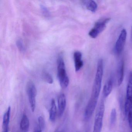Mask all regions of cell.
Masks as SVG:
<instances>
[{
	"label": "cell",
	"mask_w": 132,
	"mask_h": 132,
	"mask_svg": "<svg viewBox=\"0 0 132 132\" xmlns=\"http://www.w3.org/2000/svg\"><path fill=\"white\" fill-rule=\"evenodd\" d=\"M103 72V61L101 59L98 61L96 73L93 86L91 97L86 107V110L89 112H94L97 106L101 91Z\"/></svg>",
	"instance_id": "1"
},
{
	"label": "cell",
	"mask_w": 132,
	"mask_h": 132,
	"mask_svg": "<svg viewBox=\"0 0 132 132\" xmlns=\"http://www.w3.org/2000/svg\"><path fill=\"white\" fill-rule=\"evenodd\" d=\"M57 66V77L60 86L62 88H66L69 84V80L66 73L64 59L61 55H59L58 58Z\"/></svg>",
	"instance_id": "2"
},
{
	"label": "cell",
	"mask_w": 132,
	"mask_h": 132,
	"mask_svg": "<svg viewBox=\"0 0 132 132\" xmlns=\"http://www.w3.org/2000/svg\"><path fill=\"white\" fill-rule=\"evenodd\" d=\"M104 100H102L98 106L95 116L93 132H101L105 112Z\"/></svg>",
	"instance_id": "3"
},
{
	"label": "cell",
	"mask_w": 132,
	"mask_h": 132,
	"mask_svg": "<svg viewBox=\"0 0 132 132\" xmlns=\"http://www.w3.org/2000/svg\"><path fill=\"white\" fill-rule=\"evenodd\" d=\"M26 90L31 111L34 112L36 109V97L37 92L35 85L33 81H29L28 82L26 85Z\"/></svg>",
	"instance_id": "4"
},
{
	"label": "cell",
	"mask_w": 132,
	"mask_h": 132,
	"mask_svg": "<svg viewBox=\"0 0 132 132\" xmlns=\"http://www.w3.org/2000/svg\"><path fill=\"white\" fill-rule=\"evenodd\" d=\"M111 20L110 18H106L100 19L95 23L93 27L89 31V35L90 37L95 38L105 30L106 24Z\"/></svg>",
	"instance_id": "5"
},
{
	"label": "cell",
	"mask_w": 132,
	"mask_h": 132,
	"mask_svg": "<svg viewBox=\"0 0 132 132\" xmlns=\"http://www.w3.org/2000/svg\"><path fill=\"white\" fill-rule=\"evenodd\" d=\"M127 36V33L126 30V29H122L118 37L114 47V51L115 54L117 55L120 54L123 51L126 44Z\"/></svg>",
	"instance_id": "6"
},
{
	"label": "cell",
	"mask_w": 132,
	"mask_h": 132,
	"mask_svg": "<svg viewBox=\"0 0 132 132\" xmlns=\"http://www.w3.org/2000/svg\"><path fill=\"white\" fill-rule=\"evenodd\" d=\"M66 106V98L64 93L60 94L58 97V107L59 117H61L63 115Z\"/></svg>",
	"instance_id": "7"
},
{
	"label": "cell",
	"mask_w": 132,
	"mask_h": 132,
	"mask_svg": "<svg viewBox=\"0 0 132 132\" xmlns=\"http://www.w3.org/2000/svg\"><path fill=\"white\" fill-rule=\"evenodd\" d=\"M11 107L8 106L7 110L4 113L3 117V132H9V123L10 119Z\"/></svg>",
	"instance_id": "8"
},
{
	"label": "cell",
	"mask_w": 132,
	"mask_h": 132,
	"mask_svg": "<svg viewBox=\"0 0 132 132\" xmlns=\"http://www.w3.org/2000/svg\"><path fill=\"white\" fill-rule=\"evenodd\" d=\"M124 61L122 60L120 62L117 70V85L120 86L122 84L124 78Z\"/></svg>",
	"instance_id": "9"
},
{
	"label": "cell",
	"mask_w": 132,
	"mask_h": 132,
	"mask_svg": "<svg viewBox=\"0 0 132 132\" xmlns=\"http://www.w3.org/2000/svg\"><path fill=\"white\" fill-rule=\"evenodd\" d=\"M81 59V53L79 51H76L74 54V59L76 71H78L83 66V62Z\"/></svg>",
	"instance_id": "10"
},
{
	"label": "cell",
	"mask_w": 132,
	"mask_h": 132,
	"mask_svg": "<svg viewBox=\"0 0 132 132\" xmlns=\"http://www.w3.org/2000/svg\"><path fill=\"white\" fill-rule=\"evenodd\" d=\"M113 86V81L112 79L110 78L106 81L103 87V94L104 98H107L110 95L112 90Z\"/></svg>",
	"instance_id": "11"
},
{
	"label": "cell",
	"mask_w": 132,
	"mask_h": 132,
	"mask_svg": "<svg viewBox=\"0 0 132 132\" xmlns=\"http://www.w3.org/2000/svg\"><path fill=\"white\" fill-rule=\"evenodd\" d=\"M30 127V121L26 114H23L22 116L20 123V128L23 132H27Z\"/></svg>",
	"instance_id": "12"
},
{
	"label": "cell",
	"mask_w": 132,
	"mask_h": 132,
	"mask_svg": "<svg viewBox=\"0 0 132 132\" xmlns=\"http://www.w3.org/2000/svg\"><path fill=\"white\" fill-rule=\"evenodd\" d=\"M57 113V106L55 103V100L52 99L51 102V108L49 111V119L51 122H54L56 119Z\"/></svg>",
	"instance_id": "13"
},
{
	"label": "cell",
	"mask_w": 132,
	"mask_h": 132,
	"mask_svg": "<svg viewBox=\"0 0 132 132\" xmlns=\"http://www.w3.org/2000/svg\"><path fill=\"white\" fill-rule=\"evenodd\" d=\"M126 99L132 101V71L130 72L126 89Z\"/></svg>",
	"instance_id": "14"
},
{
	"label": "cell",
	"mask_w": 132,
	"mask_h": 132,
	"mask_svg": "<svg viewBox=\"0 0 132 132\" xmlns=\"http://www.w3.org/2000/svg\"><path fill=\"white\" fill-rule=\"evenodd\" d=\"M85 4L86 9L93 13H95L97 10L98 6L96 3L94 1L91 0L85 1Z\"/></svg>",
	"instance_id": "15"
},
{
	"label": "cell",
	"mask_w": 132,
	"mask_h": 132,
	"mask_svg": "<svg viewBox=\"0 0 132 132\" xmlns=\"http://www.w3.org/2000/svg\"><path fill=\"white\" fill-rule=\"evenodd\" d=\"M42 78L43 80L48 84L53 83L54 80L52 76L46 71H43L42 73Z\"/></svg>",
	"instance_id": "16"
},
{
	"label": "cell",
	"mask_w": 132,
	"mask_h": 132,
	"mask_svg": "<svg viewBox=\"0 0 132 132\" xmlns=\"http://www.w3.org/2000/svg\"><path fill=\"white\" fill-rule=\"evenodd\" d=\"M117 120V112L116 109H113L111 111L110 119V122L111 126H114Z\"/></svg>",
	"instance_id": "17"
},
{
	"label": "cell",
	"mask_w": 132,
	"mask_h": 132,
	"mask_svg": "<svg viewBox=\"0 0 132 132\" xmlns=\"http://www.w3.org/2000/svg\"><path fill=\"white\" fill-rule=\"evenodd\" d=\"M38 126L41 130H43L45 128V121L42 116H40L38 118Z\"/></svg>",
	"instance_id": "18"
},
{
	"label": "cell",
	"mask_w": 132,
	"mask_h": 132,
	"mask_svg": "<svg viewBox=\"0 0 132 132\" xmlns=\"http://www.w3.org/2000/svg\"><path fill=\"white\" fill-rule=\"evenodd\" d=\"M16 45L18 49L21 52H23L25 50L23 40L21 39H19L16 41Z\"/></svg>",
	"instance_id": "19"
},
{
	"label": "cell",
	"mask_w": 132,
	"mask_h": 132,
	"mask_svg": "<svg viewBox=\"0 0 132 132\" xmlns=\"http://www.w3.org/2000/svg\"><path fill=\"white\" fill-rule=\"evenodd\" d=\"M126 116L127 118L129 126L130 128L131 132H132V112H129L126 114Z\"/></svg>",
	"instance_id": "20"
},
{
	"label": "cell",
	"mask_w": 132,
	"mask_h": 132,
	"mask_svg": "<svg viewBox=\"0 0 132 132\" xmlns=\"http://www.w3.org/2000/svg\"><path fill=\"white\" fill-rule=\"evenodd\" d=\"M41 8L42 10V13L44 14L45 16H49L50 15L49 11L47 8L45 7L44 5H41Z\"/></svg>",
	"instance_id": "21"
},
{
	"label": "cell",
	"mask_w": 132,
	"mask_h": 132,
	"mask_svg": "<svg viewBox=\"0 0 132 132\" xmlns=\"http://www.w3.org/2000/svg\"><path fill=\"white\" fill-rule=\"evenodd\" d=\"M131 38H132V29H131Z\"/></svg>",
	"instance_id": "22"
},
{
	"label": "cell",
	"mask_w": 132,
	"mask_h": 132,
	"mask_svg": "<svg viewBox=\"0 0 132 132\" xmlns=\"http://www.w3.org/2000/svg\"><path fill=\"white\" fill-rule=\"evenodd\" d=\"M59 132V131H57V132Z\"/></svg>",
	"instance_id": "23"
}]
</instances>
